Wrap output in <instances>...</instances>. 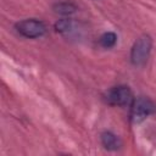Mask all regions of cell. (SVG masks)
<instances>
[{"label":"cell","mask_w":156,"mask_h":156,"mask_svg":"<svg viewBox=\"0 0 156 156\" xmlns=\"http://www.w3.org/2000/svg\"><path fill=\"white\" fill-rule=\"evenodd\" d=\"M151 48H152L151 37L147 35V34L140 35L135 40V43H134V45L132 48V51H130V61H132V63L134 66H143L149 58Z\"/></svg>","instance_id":"1"},{"label":"cell","mask_w":156,"mask_h":156,"mask_svg":"<svg viewBox=\"0 0 156 156\" xmlns=\"http://www.w3.org/2000/svg\"><path fill=\"white\" fill-rule=\"evenodd\" d=\"M104 99L112 106H130L134 100L132 90L127 85H117L108 89L104 95Z\"/></svg>","instance_id":"2"},{"label":"cell","mask_w":156,"mask_h":156,"mask_svg":"<svg viewBox=\"0 0 156 156\" xmlns=\"http://www.w3.org/2000/svg\"><path fill=\"white\" fill-rule=\"evenodd\" d=\"M15 28L22 37L29 39L40 38L46 33V26L44 24V22L35 18H27L20 21L16 23Z\"/></svg>","instance_id":"3"},{"label":"cell","mask_w":156,"mask_h":156,"mask_svg":"<svg viewBox=\"0 0 156 156\" xmlns=\"http://www.w3.org/2000/svg\"><path fill=\"white\" fill-rule=\"evenodd\" d=\"M132 110H130V119L133 123H140L143 122L149 115H151L155 111L154 102L145 96H139L133 100L132 102Z\"/></svg>","instance_id":"4"},{"label":"cell","mask_w":156,"mask_h":156,"mask_svg":"<svg viewBox=\"0 0 156 156\" xmlns=\"http://www.w3.org/2000/svg\"><path fill=\"white\" fill-rule=\"evenodd\" d=\"M101 143L107 150H117L121 145L118 138L111 132H104L101 134Z\"/></svg>","instance_id":"5"},{"label":"cell","mask_w":156,"mask_h":156,"mask_svg":"<svg viewBox=\"0 0 156 156\" xmlns=\"http://www.w3.org/2000/svg\"><path fill=\"white\" fill-rule=\"evenodd\" d=\"M116 41H117V35H116L115 33H112V32H106V33H104V34L100 37V39H99L100 45H101L102 48H105V49L112 48V46L116 44Z\"/></svg>","instance_id":"6"},{"label":"cell","mask_w":156,"mask_h":156,"mask_svg":"<svg viewBox=\"0 0 156 156\" xmlns=\"http://www.w3.org/2000/svg\"><path fill=\"white\" fill-rule=\"evenodd\" d=\"M54 10H55V12H57L60 15H71V13H73L77 10V7L73 4L60 2V4H56L54 6Z\"/></svg>","instance_id":"7"}]
</instances>
